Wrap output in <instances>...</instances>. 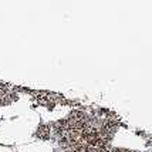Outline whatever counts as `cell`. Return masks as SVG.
Wrapping results in <instances>:
<instances>
[{
	"instance_id": "cell-1",
	"label": "cell",
	"mask_w": 152,
	"mask_h": 152,
	"mask_svg": "<svg viewBox=\"0 0 152 152\" xmlns=\"http://www.w3.org/2000/svg\"><path fill=\"white\" fill-rule=\"evenodd\" d=\"M110 152H138L134 149H128V148H113Z\"/></svg>"
},
{
	"instance_id": "cell-2",
	"label": "cell",
	"mask_w": 152,
	"mask_h": 152,
	"mask_svg": "<svg viewBox=\"0 0 152 152\" xmlns=\"http://www.w3.org/2000/svg\"><path fill=\"white\" fill-rule=\"evenodd\" d=\"M151 152H152V151H151Z\"/></svg>"
}]
</instances>
